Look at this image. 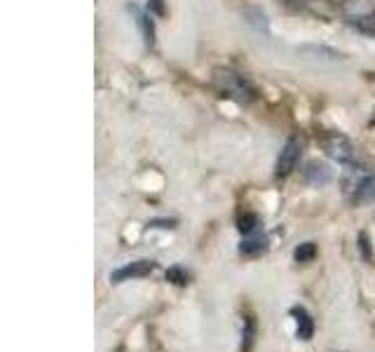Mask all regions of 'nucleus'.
I'll return each mask as SVG.
<instances>
[{
	"mask_svg": "<svg viewBox=\"0 0 375 352\" xmlns=\"http://www.w3.org/2000/svg\"><path fill=\"white\" fill-rule=\"evenodd\" d=\"M211 80L225 97L235 99L237 104H254L258 99V89L254 87V82L247 75L237 73L235 68H225V66L213 68Z\"/></svg>",
	"mask_w": 375,
	"mask_h": 352,
	"instance_id": "nucleus-1",
	"label": "nucleus"
},
{
	"mask_svg": "<svg viewBox=\"0 0 375 352\" xmlns=\"http://www.w3.org/2000/svg\"><path fill=\"white\" fill-rule=\"evenodd\" d=\"M317 143H319V148L324 150L328 158L335 160V163L352 165L357 160L354 143H352L342 132H335V129H324V132L317 134Z\"/></svg>",
	"mask_w": 375,
	"mask_h": 352,
	"instance_id": "nucleus-2",
	"label": "nucleus"
},
{
	"mask_svg": "<svg viewBox=\"0 0 375 352\" xmlns=\"http://www.w3.org/2000/svg\"><path fill=\"white\" fill-rule=\"evenodd\" d=\"M301 153H303V143L298 136H289L286 143L281 146L277 163H274V176L277 179H286V176L293 174V170L301 163Z\"/></svg>",
	"mask_w": 375,
	"mask_h": 352,
	"instance_id": "nucleus-3",
	"label": "nucleus"
},
{
	"mask_svg": "<svg viewBox=\"0 0 375 352\" xmlns=\"http://www.w3.org/2000/svg\"><path fill=\"white\" fill-rule=\"evenodd\" d=\"M157 263L155 261H148V258H143V261H134V263H127L118 268V270L111 273V282L113 285H122V282L127 280H139V277H148V275L155 270Z\"/></svg>",
	"mask_w": 375,
	"mask_h": 352,
	"instance_id": "nucleus-4",
	"label": "nucleus"
},
{
	"mask_svg": "<svg viewBox=\"0 0 375 352\" xmlns=\"http://www.w3.org/2000/svg\"><path fill=\"white\" fill-rule=\"evenodd\" d=\"M291 317L296 319V339L298 341H310L315 336V319L303 305H293L291 308Z\"/></svg>",
	"mask_w": 375,
	"mask_h": 352,
	"instance_id": "nucleus-5",
	"label": "nucleus"
},
{
	"mask_svg": "<svg viewBox=\"0 0 375 352\" xmlns=\"http://www.w3.org/2000/svg\"><path fill=\"white\" fill-rule=\"evenodd\" d=\"M303 176H305V181H308L310 186H326V183L333 179V172H331V167H328L326 163L312 160V163L305 165Z\"/></svg>",
	"mask_w": 375,
	"mask_h": 352,
	"instance_id": "nucleus-6",
	"label": "nucleus"
},
{
	"mask_svg": "<svg viewBox=\"0 0 375 352\" xmlns=\"http://www.w3.org/2000/svg\"><path fill=\"white\" fill-rule=\"evenodd\" d=\"M349 190H352V200H354L357 204L371 202L375 197V176L364 174L362 179H357V183Z\"/></svg>",
	"mask_w": 375,
	"mask_h": 352,
	"instance_id": "nucleus-7",
	"label": "nucleus"
},
{
	"mask_svg": "<svg viewBox=\"0 0 375 352\" xmlns=\"http://www.w3.org/2000/svg\"><path fill=\"white\" fill-rule=\"evenodd\" d=\"M298 52H305V55H310L312 59H328V61H340L345 59V55L333 48H326V45H301Z\"/></svg>",
	"mask_w": 375,
	"mask_h": 352,
	"instance_id": "nucleus-8",
	"label": "nucleus"
},
{
	"mask_svg": "<svg viewBox=\"0 0 375 352\" xmlns=\"http://www.w3.org/2000/svg\"><path fill=\"white\" fill-rule=\"evenodd\" d=\"M132 10L136 14V24L141 28L143 43L148 45V48H152V45H155V24H152V19H150V12H141V10H136V7H132Z\"/></svg>",
	"mask_w": 375,
	"mask_h": 352,
	"instance_id": "nucleus-9",
	"label": "nucleus"
},
{
	"mask_svg": "<svg viewBox=\"0 0 375 352\" xmlns=\"http://www.w3.org/2000/svg\"><path fill=\"white\" fill-rule=\"evenodd\" d=\"M265 249H267V237H263V235H256V237L251 235L240 244L242 256H258V254H263Z\"/></svg>",
	"mask_w": 375,
	"mask_h": 352,
	"instance_id": "nucleus-10",
	"label": "nucleus"
},
{
	"mask_svg": "<svg viewBox=\"0 0 375 352\" xmlns=\"http://www.w3.org/2000/svg\"><path fill=\"white\" fill-rule=\"evenodd\" d=\"M256 341V319L254 317H244L242 326V352H251Z\"/></svg>",
	"mask_w": 375,
	"mask_h": 352,
	"instance_id": "nucleus-11",
	"label": "nucleus"
},
{
	"mask_svg": "<svg viewBox=\"0 0 375 352\" xmlns=\"http://www.w3.org/2000/svg\"><path fill=\"white\" fill-rule=\"evenodd\" d=\"M258 226H260V219L256 216V214H251V211L242 214V216L237 219V231L244 233V235H254Z\"/></svg>",
	"mask_w": 375,
	"mask_h": 352,
	"instance_id": "nucleus-12",
	"label": "nucleus"
},
{
	"mask_svg": "<svg viewBox=\"0 0 375 352\" xmlns=\"http://www.w3.org/2000/svg\"><path fill=\"white\" fill-rule=\"evenodd\" d=\"M315 256H317V244L315 242H303L301 247H296V251H293V258L298 263H310Z\"/></svg>",
	"mask_w": 375,
	"mask_h": 352,
	"instance_id": "nucleus-13",
	"label": "nucleus"
},
{
	"mask_svg": "<svg viewBox=\"0 0 375 352\" xmlns=\"http://www.w3.org/2000/svg\"><path fill=\"white\" fill-rule=\"evenodd\" d=\"M167 280H169L172 285H176V287H186L188 280H190V275L183 270L181 265H174V268H169V270H167Z\"/></svg>",
	"mask_w": 375,
	"mask_h": 352,
	"instance_id": "nucleus-14",
	"label": "nucleus"
},
{
	"mask_svg": "<svg viewBox=\"0 0 375 352\" xmlns=\"http://www.w3.org/2000/svg\"><path fill=\"white\" fill-rule=\"evenodd\" d=\"M148 12L155 14V17H164V14H167L164 0H148Z\"/></svg>",
	"mask_w": 375,
	"mask_h": 352,
	"instance_id": "nucleus-15",
	"label": "nucleus"
},
{
	"mask_svg": "<svg viewBox=\"0 0 375 352\" xmlns=\"http://www.w3.org/2000/svg\"><path fill=\"white\" fill-rule=\"evenodd\" d=\"M148 226L150 228H176V221L174 219H152Z\"/></svg>",
	"mask_w": 375,
	"mask_h": 352,
	"instance_id": "nucleus-16",
	"label": "nucleus"
}]
</instances>
